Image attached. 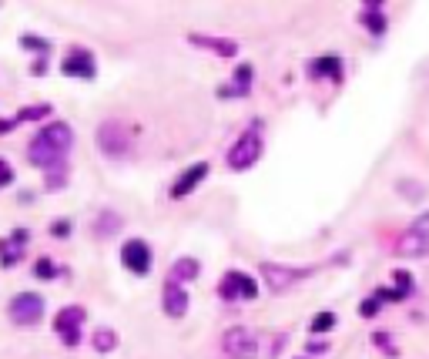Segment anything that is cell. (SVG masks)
Returning <instances> with one entry per match:
<instances>
[{
    "mask_svg": "<svg viewBox=\"0 0 429 359\" xmlns=\"http://www.w3.org/2000/svg\"><path fill=\"white\" fill-rule=\"evenodd\" d=\"M71 145H74V131H71V125H64V121H51V125H44V128L31 138V145H27V161H31L34 168L57 171V168H64Z\"/></svg>",
    "mask_w": 429,
    "mask_h": 359,
    "instance_id": "6da1fadb",
    "label": "cell"
},
{
    "mask_svg": "<svg viewBox=\"0 0 429 359\" xmlns=\"http://www.w3.org/2000/svg\"><path fill=\"white\" fill-rule=\"evenodd\" d=\"M259 158H261V121H252V128L242 131V138L232 145V152H228V168L245 171V168H252Z\"/></svg>",
    "mask_w": 429,
    "mask_h": 359,
    "instance_id": "7a4b0ae2",
    "label": "cell"
},
{
    "mask_svg": "<svg viewBox=\"0 0 429 359\" xmlns=\"http://www.w3.org/2000/svg\"><path fill=\"white\" fill-rule=\"evenodd\" d=\"M312 272H316L312 265L309 269H289V265H279V262H261V279H265V285L272 292H289L299 282H305Z\"/></svg>",
    "mask_w": 429,
    "mask_h": 359,
    "instance_id": "3957f363",
    "label": "cell"
},
{
    "mask_svg": "<svg viewBox=\"0 0 429 359\" xmlns=\"http://www.w3.org/2000/svg\"><path fill=\"white\" fill-rule=\"evenodd\" d=\"M218 296H222L225 303H238V299H255V296H259V282H255V279H252L248 272H238V269H232V272H225V276H222Z\"/></svg>",
    "mask_w": 429,
    "mask_h": 359,
    "instance_id": "277c9868",
    "label": "cell"
},
{
    "mask_svg": "<svg viewBox=\"0 0 429 359\" xmlns=\"http://www.w3.org/2000/svg\"><path fill=\"white\" fill-rule=\"evenodd\" d=\"M222 349L232 359H255L259 356V340L248 326H232L222 336Z\"/></svg>",
    "mask_w": 429,
    "mask_h": 359,
    "instance_id": "5b68a950",
    "label": "cell"
},
{
    "mask_svg": "<svg viewBox=\"0 0 429 359\" xmlns=\"http://www.w3.org/2000/svg\"><path fill=\"white\" fill-rule=\"evenodd\" d=\"M97 145H101L104 154L121 158V154H128V148H131V128L121 125V121H104V125L97 128Z\"/></svg>",
    "mask_w": 429,
    "mask_h": 359,
    "instance_id": "8992f818",
    "label": "cell"
},
{
    "mask_svg": "<svg viewBox=\"0 0 429 359\" xmlns=\"http://www.w3.org/2000/svg\"><path fill=\"white\" fill-rule=\"evenodd\" d=\"M7 312L17 326H38L40 316H44V299L38 292H17L10 303H7Z\"/></svg>",
    "mask_w": 429,
    "mask_h": 359,
    "instance_id": "52a82bcc",
    "label": "cell"
},
{
    "mask_svg": "<svg viewBox=\"0 0 429 359\" xmlns=\"http://www.w3.org/2000/svg\"><path fill=\"white\" fill-rule=\"evenodd\" d=\"M396 248H399V255H410V259H416V255H429V212L426 215H419V218L403 232V239H399V246Z\"/></svg>",
    "mask_w": 429,
    "mask_h": 359,
    "instance_id": "ba28073f",
    "label": "cell"
},
{
    "mask_svg": "<svg viewBox=\"0 0 429 359\" xmlns=\"http://www.w3.org/2000/svg\"><path fill=\"white\" fill-rule=\"evenodd\" d=\"M84 319H88V312H84L81 305H64L54 316V329L64 346H77V342H81V326H84Z\"/></svg>",
    "mask_w": 429,
    "mask_h": 359,
    "instance_id": "9c48e42d",
    "label": "cell"
},
{
    "mask_svg": "<svg viewBox=\"0 0 429 359\" xmlns=\"http://www.w3.org/2000/svg\"><path fill=\"white\" fill-rule=\"evenodd\" d=\"M121 265L134 276H148L151 272V248L145 239H128L121 246Z\"/></svg>",
    "mask_w": 429,
    "mask_h": 359,
    "instance_id": "30bf717a",
    "label": "cell"
},
{
    "mask_svg": "<svg viewBox=\"0 0 429 359\" xmlns=\"http://www.w3.org/2000/svg\"><path fill=\"white\" fill-rule=\"evenodd\" d=\"M60 71L67 77H84V81H94L97 74V61H94L91 51H84V47H71L64 61H60Z\"/></svg>",
    "mask_w": 429,
    "mask_h": 359,
    "instance_id": "8fae6325",
    "label": "cell"
},
{
    "mask_svg": "<svg viewBox=\"0 0 429 359\" xmlns=\"http://www.w3.org/2000/svg\"><path fill=\"white\" fill-rule=\"evenodd\" d=\"M27 239H31V235H27V228H14V235L0 239V269H10V265L20 262Z\"/></svg>",
    "mask_w": 429,
    "mask_h": 359,
    "instance_id": "7c38bea8",
    "label": "cell"
},
{
    "mask_svg": "<svg viewBox=\"0 0 429 359\" xmlns=\"http://www.w3.org/2000/svg\"><path fill=\"white\" fill-rule=\"evenodd\" d=\"M161 303H165V312H168L171 319H181L188 312V305H191V299H188V292L181 289L178 282H165V289H161Z\"/></svg>",
    "mask_w": 429,
    "mask_h": 359,
    "instance_id": "4fadbf2b",
    "label": "cell"
},
{
    "mask_svg": "<svg viewBox=\"0 0 429 359\" xmlns=\"http://www.w3.org/2000/svg\"><path fill=\"white\" fill-rule=\"evenodd\" d=\"M205 175H208V165H205V161H198V165H191L188 171H181V175H178V182L171 185V198H185L188 191L198 189V182H202Z\"/></svg>",
    "mask_w": 429,
    "mask_h": 359,
    "instance_id": "5bb4252c",
    "label": "cell"
},
{
    "mask_svg": "<svg viewBox=\"0 0 429 359\" xmlns=\"http://www.w3.org/2000/svg\"><path fill=\"white\" fill-rule=\"evenodd\" d=\"M191 44L195 47H205V51H215V54H222V57H235L238 54V44L232 38H205V34H191Z\"/></svg>",
    "mask_w": 429,
    "mask_h": 359,
    "instance_id": "9a60e30c",
    "label": "cell"
},
{
    "mask_svg": "<svg viewBox=\"0 0 429 359\" xmlns=\"http://www.w3.org/2000/svg\"><path fill=\"white\" fill-rule=\"evenodd\" d=\"M252 91V64H242L238 71H235V84L232 88H222L218 95L222 97H245Z\"/></svg>",
    "mask_w": 429,
    "mask_h": 359,
    "instance_id": "2e32d148",
    "label": "cell"
},
{
    "mask_svg": "<svg viewBox=\"0 0 429 359\" xmlns=\"http://www.w3.org/2000/svg\"><path fill=\"white\" fill-rule=\"evenodd\" d=\"M198 272H202V265H198V259H178V262L171 265V282H191V279H198Z\"/></svg>",
    "mask_w": 429,
    "mask_h": 359,
    "instance_id": "e0dca14e",
    "label": "cell"
},
{
    "mask_svg": "<svg viewBox=\"0 0 429 359\" xmlns=\"http://www.w3.org/2000/svg\"><path fill=\"white\" fill-rule=\"evenodd\" d=\"M312 74L316 77H332V81H342V61L339 57H318L312 61Z\"/></svg>",
    "mask_w": 429,
    "mask_h": 359,
    "instance_id": "ac0fdd59",
    "label": "cell"
},
{
    "mask_svg": "<svg viewBox=\"0 0 429 359\" xmlns=\"http://www.w3.org/2000/svg\"><path fill=\"white\" fill-rule=\"evenodd\" d=\"M51 114V104H27V108H20L14 114V125H24V121H40V118H47Z\"/></svg>",
    "mask_w": 429,
    "mask_h": 359,
    "instance_id": "d6986e66",
    "label": "cell"
},
{
    "mask_svg": "<svg viewBox=\"0 0 429 359\" xmlns=\"http://www.w3.org/2000/svg\"><path fill=\"white\" fill-rule=\"evenodd\" d=\"M94 349L97 353H111L114 346H118V336H114V329H108V326H101V329H94Z\"/></svg>",
    "mask_w": 429,
    "mask_h": 359,
    "instance_id": "ffe728a7",
    "label": "cell"
},
{
    "mask_svg": "<svg viewBox=\"0 0 429 359\" xmlns=\"http://www.w3.org/2000/svg\"><path fill=\"white\" fill-rule=\"evenodd\" d=\"M362 24H366L373 34H386V17H382V10H379V7H369V10H366V17H362Z\"/></svg>",
    "mask_w": 429,
    "mask_h": 359,
    "instance_id": "44dd1931",
    "label": "cell"
},
{
    "mask_svg": "<svg viewBox=\"0 0 429 359\" xmlns=\"http://www.w3.org/2000/svg\"><path fill=\"white\" fill-rule=\"evenodd\" d=\"M114 228H121V218H118L114 212H101V218H97L94 232H97V235H114Z\"/></svg>",
    "mask_w": 429,
    "mask_h": 359,
    "instance_id": "7402d4cb",
    "label": "cell"
},
{
    "mask_svg": "<svg viewBox=\"0 0 429 359\" xmlns=\"http://www.w3.org/2000/svg\"><path fill=\"white\" fill-rule=\"evenodd\" d=\"M20 47H27V51H40V54H47V51H51V40L38 38V34H24V38H20Z\"/></svg>",
    "mask_w": 429,
    "mask_h": 359,
    "instance_id": "603a6c76",
    "label": "cell"
},
{
    "mask_svg": "<svg viewBox=\"0 0 429 359\" xmlns=\"http://www.w3.org/2000/svg\"><path fill=\"white\" fill-rule=\"evenodd\" d=\"M34 276H38V279H54V276H60V269H57L51 259H38V262H34Z\"/></svg>",
    "mask_w": 429,
    "mask_h": 359,
    "instance_id": "cb8c5ba5",
    "label": "cell"
},
{
    "mask_svg": "<svg viewBox=\"0 0 429 359\" xmlns=\"http://www.w3.org/2000/svg\"><path fill=\"white\" fill-rule=\"evenodd\" d=\"M332 326H336V316H332V312H318L309 329H312V333H329Z\"/></svg>",
    "mask_w": 429,
    "mask_h": 359,
    "instance_id": "d4e9b609",
    "label": "cell"
},
{
    "mask_svg": "<svg viewBox=\"0 0 429 359\" xmlns=\"http://www.w3.org/2000/svg\"><path fill=\"white\" fill-rule=\"evenodd\" d=\"M67 185V171L57 168V171H47V191H60Z\"/></svg>",
    "mask_w": 429,
    "mask_h": 359,
    "instance_id": "484cf974",
    "label": "cell"
},
{
    "mask_svg": "<svg viewBox=\"0 0 429 359\" xmlns=\"http://www.w3.org/2000/svg\"><path fill=\"white\" fill-rule=\"evenodd\" d=\"M392 279H396V285H399V292H403V296H410V292H412V276H410V272L396 269V276H392Z\"/></svg>",
    "mask_w": 429,
    "mask_h": 359,
    "instance_id": "4316f807",
    "label": "cell"
},
{
    "mask_svg": "<svg viewBox=\"0 0 429 359\" xmlns=\"http://www.w3.org/2000/svg\"><path fill=\"white\" fill-rule=\"evenodd\" d=\"M379 305H382V303H379V299H375V296H369V299H366V303L359 305V316H366V319H373L375 312H379Z\"/></svg>",
    "mask_w": 429,
    "mask_h": 359,
    "instance_id": "83f0119b",
    "label": "cell"
},
{
    "mask_svg": "<svg viewBox=\"0 0 429 359\" xmlns=\"http://www.w3.org/2000/svg\"><path fill=\"white\" fill-rule=\"evenodd\" d=\"M51 235H54V239H67V235H71V222H67V218H57L54 225H51Z\"/></svg>",
    "mask_w": 429,
    "mask_h": 359,
    "instance_id": "f1b7e54d",
    "label": "cell"
},
{
    "mask_svg": "<svg viewBox=\"0 0 429 359\" xmlns=\"http://www.w3.org/2000/svg\"><path fill=\"white\" fill-rule=\"evenodd\" d=\"M10 182H14V168H10V165L0 158V189H7Z\"/></svg>",
    "mask_w": 429,
    "mask_h": 359,
    "instance_id": "f546056e",
    "label": "cell"
},
{
    "mask_svg": "<svg viewBox=\"0 0 429 359\" xmlns=\"http://www.w3.org/2000/svg\"><path fill=\"white\" fill-rule=\"evenodd\" d=\"M329 349V342L322 340V342H309V353H325Z\"/></svg>",
    "mask_w": 429,
    "mask_h": 359,
    "instance_id": "4dcf8cb0",
    "label": "cell"
},
{
    "mask_svg": "<svg viewBox=\"0 0 429 359\" xmlns=\"http://www.w3.org/2000/svg\"><path fill=\"white\" fill-rule=\"evenodd\" d=\"M10 128H17V125H14V118H10V121H7V118H0V134H7Z\"/></svg>",
    "mask_w": 429,
    "mask_h": 359,
    "instance_id": "1f68e13d",
    "label": "cell"
}]
</instances>
